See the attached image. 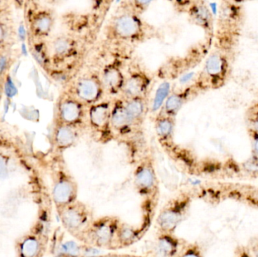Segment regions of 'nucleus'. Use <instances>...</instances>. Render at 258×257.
Here are the masks:
<instances>
[{"mask_svg":"<svg viewBox=\"0 0 258 257\" xmlns=\"http://www.w3.org/2000/svg\"><path fill=\"white\" fill-rule=\"evenodd\" d=\"M78 51V42L73 36L62 35L51 42V54L57 60H71L75 57Z\"/></svg>","mask_w":258,"mask_h":257,"instance_id":"nucleus-15","label":"nucleus"},{"mask_svg":"<svg viewBox=\"0 0 258 257\" xmlns=\"http://www.w3.org/2000/svg\"><path fill=\"white\" fill-rule=\"evenodd\" d=\"M43 242L36 237L25 238L20 245V256L21 257H38L43 250Z\"/></svg>","mask_w":258,"mask_h":257,"instance_id":"nucleus-24","label":"nucleus"},{"mask_svg":"<svg viewBox=\"0 0 258 257\" xmlns=\"http://www.w3.org/2000/svg\"><path fill=\"white\" fill-rule=\"evenodd\" d=\"M176 118L158 113L155 116L154 130L161 144L168 146L174 140Z\"/></svg>","mask_w":258,"mask_h":257,"instance_id":"nucleus-17","label":"nucleus"},{"mask_svg":"<svg viewBox=\"0 0 258 257\" xmlns=\"http://www.w3.org/2000/svg\"><path fill=\"white\" fill-rule=\"evenodd\" d=\"M121 223L122 220L116 216L95 218L77 239L90 247L116 250V235Z\"/></svg>","mask_w":258,"mask_h":257,"instance_id":"nucleus-3","label":"nucleus"},{"mask_svg":"<svg viewBox=\"0 0 258 257\" xmlns=\"http://www.w3.org/2000/svg\"><path fill=\"white\" fill-rule=\"evenodd\" d=\"M77 257H144L141 256H135V255L120 254V253H107V254L101 255V256H79Z\"/></svg>","mask_w":258,"mask_h":257,"instance_id":"nucleus-30","label":"nucleus"},{"mask_svg":"<svg viewBox=\"0 0 258 257\" xmlns=\"http://www.w3.org/2000/svg\"><path fill=\"white\" fill-rule=\"evenodd\" d=\"M9 175V167L7 162L3 157L0 156V178L4 179Z\"/></svg>","mask_w":258,"mask_h":257,"instance_id":"nucleus-28","label":"nucleus"},{"mask_svg":"<svg viewBox=\"0 0 258 257\" xmlns=\"http://www.w3.org/2000/svg\"><path fill=\"white\" fill-rule=\"evenodd\" d=\"M254 257H258V247L256 248V250H254Z\"/></svg>","mask_w":258,"mask_h":257,"instance_id":"nucleus-36","label":"nucleus"},{"mask_svg":"<svg viewBox=\"0 0 258 257\" xmlns=\"http://www.w3.org/2000/svg\"><path fill=\"white\" fill-rule=\"evenodd\" d=\"M79 185L66 165L60 164L53 173L51 196L56 211L78 200Z\"/></svg>","mask_w":258,"mask_h":257,"instance_id":"nucleus-5","label":"nucleus"},{"mask_svg":"<svg viewBox=\"0 0 258 257\" xmlns=\"http://www.w3.org/2000/svg\"><path fill=\"white\" fill-rule=\"evenodd\" d=\"M83 128L56 123L53 134V143L59 151H65L75 146Z\"/></svg>","mask_w":258,"mask_h":257,"instance_id":"nucleus-14","label":"nucleus"},{"mask_svg":"<svg viewBox=\"0 0 258 257\" xmlns=\"http://www.w3.org/2000/svg\"><path fill=\"white\" fill-rule=\"evenodd\" d=\"M67 93L77 98L86 107L105 99L106 94L101 82L100 73H89L77 78Z\"/></svg>","mask_w":258,"mask_h":257,"instance_id":"nucleus-8","label":"nucleus"},{"mask_svg":"<svg viewBox=\"0 0 258 257\" xmlns=\"http://www.w3.org/2000/svg\"><path fill=\"white\" fill-rule=\"evenodd\" d=\"M145 232V229L141 226L138 227L122 221L116 235V250L125 248L135 244Z\"/></svg>","mask_w":258,"mask_h":257,"instance_id":"nucleus-19","label":"nucleus"},{"mask_svg":"<svg viewBox=\"0 0 258 257\" xmlns=\"http://www.w3.org/2000/svg\"><path fill=\"white\" fill-rule=\"evenodd\" d=\"M187 11L189 18L197 25L205 29H209L212 22V13L207 6L202 2H189L188 3Z\"/></svg>","mask_w":258,"mask_h":257,"instance_id":"nucleus-20","label":"nucleus"},{"mask_svg":"<svg viewBox=\"0 0 258 257\" xmlns=\"http://www.w3.org/2000/svg\"><path fill=\"white\" fill-rule=\"evenodd\" d=\"M194 86L183 90L172 91L159 113L171 117H177L179 112L194 95Z\"/></svg>","mask_w":258,"mask_h":257,"instance_id":"nucleus-16","label":"nucleus"},{"mask_svg":"<svg viewBox=\"0 0 258 257\" xmlns=\"http://www.w3.org/2000/svg\"><path fill=\"white\" fill-rule=\"evenodd\" d=\"M57 212L63 228L76 238L95 219L92 208L79 199Z\"/></svg>","mask_w":258,"mask_h":257,"instance_id":"nucleus-6","label":"nucleus"},{"mask_svg":"<svg viewBox=\"0 0 258 257\" xmlns=\"http://www.w3.org/2000/svg\"><path fill=\"white\" fill-rule=\"evenodd\" d=\"M177 257H204L201 249L194 243L185 242Z\"/></svg>","mask_w":258,"mask_h":257,"instance_id":"nucleus-26","label":"nucleus"},{"mask_svg":"<svg viewBox=\"0 0 258 257\" xmlns=\"http://www.w3.org/2000/svg\"><path fill=\"white\" fill-rule=\"evenodd\" d=\"M192 200V196L187 191L180 192L171 198L161 208L156 217L158 232L175 233L187 215Z\"/></svg>","mask_w":258,"mask_h":257,"instance_id":"nucleus-4","label":"nucleus"},{"mask_svg":"<svg viewBox=\"0 0 258 257\" xmlns=\"http://www.w3.org/2000/svg\"><path fill=\"white\" fill-rule=\"evenodd\" d=\"M172 92V84L168 80L162 81L155 92L153 101L150 104V113L156 116L162 110L164 104Z\"/></svg>","mask_w":258,"mask_h":257,"instance_id":"nucleus-23","label":"nucleus"},{"mask_svg":"<svg viewBox=\"0 0 258 257\" xmlns=\"http://www.w3.org/2000/svg\"><path fill=\"white\" fill-rule=\"evenodd\" d=\"M123 101L131 119L136 128H139L144 123L147 113L150 112V104L147 100V96L128 100L123 99Z\"/></svg>","mask_w":258,"mask_h":257,"instance_id":"nucleus-18","label":"nucleus"},{"mask_svg":"<svg viewBox=\"0 0 258 257\" xmlns=\"http://www.w3.org/2000/svg\"><path fill=\"white\" fill-rule=\"evenodd\" d=\"M111 128L114 137H129L137 128L129 116L123 99L121 98L112 100Z\"/></svg>","mask_w":258,"mask_h":257,"instance_id":"nucleus-10","label":"nucleus"},{"mask_svg":"<svg viewBox=\"0 0 258 257\" xmlns=\"http://www.w3.org/2000/svg\"><path fill=\"white\" fill-rule=\"evenodd\" d=\"M226 61L221 54L214 53L208 57L205 64L204 72L206 76L212 79H219L225 72Z\"/></svg>","mask_w":258,"mask_h":257,"instance_id":"nucleus-22","label":"nucleus"},{"mask_svg":"<svg viewBox=\"0 0 258 257\" xmlns=\"http://www.w3.org/2000/svg\"><path fill=\"white\" fill-rule=\"evenodd\" d=\"M156 34L154 27L141 16L127 12H118L104 29L106 39L113 42H144Z\"/></svg>","mask_w":258,"mask_h":257,"instance_id":"nucleus-2","label":"nucleus"},{"mask_svg":"<svg viewBox=\"0 0 258 257\" xmlns=\"http://www.w3.org/2000/svg\"><path fill=\"white\" fill-rule=\"evenodd\" d=\"M151 78L142 70H134L125 76V84L119 98L124 100L147 97Z\"/></svg>","mask_w":258,"mask_h":257,"instance_id":"nucleus-12","label":"nucleus"},{"mask_svg":"<svg viewBox=\"0 0 258 257\" xmlns=\"http://www.w3.org/2000/svg\"><path fill=\"white\" fill-rule=\"evenodd\" d=\"M54 18L51 12L41 11L33 16L31 22V30L37 36H47L54 27Z\"/></svg>","mask_w":258,"mask_h":257,"instance_id":"nucleus-21","label":"nucleus"},{"mask_svg":"<svg viewBox=\"0 0 258 257\" xmlns=\"http://www.w3.org/2000/svg\"><path fill=\"white\" fill-rule=\"evenodd\" d=\"M57 257H77V256L68 254V253H62V254L59 255V256H57Z\"/></svg>","mask_w":258,"mask_h":257,"instance_id":"nucleus-34","label":"nucleus"},{"mask_svg":"<svg viewBox=\"0 0 258 257\" xmlns=\"http://www.w3.org/2000/svg\"><path fill=\"white\" fill-rule=\"evenodd\" d=\"M3 88H2V86L0 85V101H1L2 96H3V95H2V92H3Z\"/></svg>","mask_w":258,"mask_h":257,"instance_id":"nucleus-35","label":"nucleus"},{"mask_svg":"<svg viewBox=\"0 0 258 257\" xmlns=\"http://www.w3.org/2000/svg\"><path fill=\"white\" fill-rule=\"evenodd\" d=\"M151 3V1L122 2L119 12H127L141 16L149 9Z\"/></svg>","mask_w":258,"mask_h":257,"instance_id":"nucleus-25","label":"nucleus"},{"mask_svg":"<svg viewBox=\"0 0 258 257\" xmlns=\"http://www.w3.org/2000/svg\"><path fill=\"white\" fill-rule=\"evenodd\" d=\"M18 34H19L20 39H22V40H24V39H25L26 30L24 26H20L19 28H18Z\"/></svg>","mask_w":258,"mask_h":257,"instance_id":"nucleus-31","label":"nucleus"},{"mask_svg":"<svg viewBox=\"0 0 258 257\" xmlns=\"http://www.w3.org/2000/svg\"><path fill=\"white\" fill-rule=\"evenodd\" d=\"M125 76L126 75L117 62H112L106 65L100 72L106 95L119 98L125 84Z\"/></svg>","mask_w":258,"mask_h":257,"instance_id":"nucleus-11","label":"nucleus"},{"mask_svg":"<svg viewBox=\"0 0 258 257\" xmlns=\"http://www.w3.org/2000/svg\"><path fill=\"white\" fill-rule=\"evenodd\" d=\"M7 57H4V56L0 57V77L5 73V71L6 70V68H7Z\"/></svg>","mask_w":258,"mask_h":257,"instance_id":"nucleus-29","label":"nucleus"},{"mask_svg":"<svg viewBox=\"0 0 258 257\" xmlns=\"http://www.w3.org/2000/svg\"><path fill=\"white\" fill-rule=\"evenodd\" d=\"M254 129H255L256 131H257L258 132V115H257V117H256L255 119H254Z\"/></svg>","mask_w":258,"mask_h":257,"instance_id":"nucleus-33","label":"nucleus"},{"mask_svg":"<svg viewBox=\"0 0 258 257\" xmlns=\"http://www.w3.org/2000/svg\"><path fill=\"white\" fill-rule=\"evenodd\" d=\"M3 91H4L5 95H6L7 99H12L14 97L18 95V89L15 85L12 78L9 75L6 77L5 80L4 85H3Z\"/></svg>","mask_w":258,"mask_h":257,"instance_id":"nucleus-27","label":"nucleus"},{"mask_svg":"<svg viewBox=\"0 0 258 257\" xmlns=\"http://www.w3.org/2000/svg\"><path fill=\"white\" fill-rule=\"evenodd\" d=\"M185 242L175 233L158 232L153 243V253L158 257H177Z\"/></svg>","mask_w":258,"mask_h":257,"instance_id":"nucleus-13","label":"nucleus"},{"mask_svg":"<svg viewBox=\"0 0 258 257\" xmlns=\"http://www.w3.org/2000/svg\"><path fill=\"white\" fill-rule=\"evenodd\" d=\"M112 100L104 99L88 108L87 127L98 141L107 143L114 137L111 128Z\"/></svg>","mask_w":258,"mask_h":257,"instance_id":"nucleus-7","label":"nucleus"},{"mask_svg":"<svg viewBox=\"0 0 258 257\" xmlns=\"http://www.w3.org/2000/svg\"><path fill=\"white\" fill-rule=\"evenodd\" d=\"M254 154H255V156L258 158V137L257 138L254 139Z\"/></svg>","mask_w":258,"mask_h":257,"instance_id":"nucleus-32","label":"nucleus"},{"mask_svg":"<svg viewBox=\"0 0 258 257\" xmlns=\"http://www.w3.org/2000/svg\"><path fill=\"white\" fill-rule=\"evenodd\" d=\"M133 181L135 190L143 199L144 220L141 226L147 230L154 217L160 194L159 178L151 153H146L137 161Z\"/></svg>","mask_w":258,"mask_h":257,"instance_id":"nucleus-1","label":"nucleus"},{"mask_svg":"<svg viewBox=\"0 0 258 257\" xmlns=\"http://www.w3.org/2000/svg\"><path fill=\"white\" fill-rule=\"evenodd\" d=\"M88 108L66 92L57 103L56 123L80 128L87 126Z\"/></svg>","mask_w":258,"mask_h":257,"instance_id":"nucleus-9","label":"nucleus"}]
</instances>
